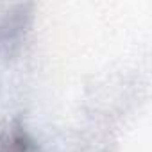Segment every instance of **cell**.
<instances>
[{
  "instance_id": "cell-1",
  "label": "cell",
  "mask_w": 152,
  "mask_h": 152,
  "mask_svg": "<svg viewBox=\"0 0 152 152\" xmlns=\"http://www.w3.org/2000/svg\"><path fill=\"white\" fill-rule=\"evenodd\" d=\"M16 9H18L16 13L9 11L4 22L0 23V43L6 45L7 48H11L13 45H18L25 31L27 15H23V6H18Z\"/></svg>"
},
{
  "instance_id": "cell-2",
  "label": "cell",
  "mask_w": 152,
  "mask_h": 152,
  "mask_svg": "<svg viewBox=\"0 0 152 152\" xmlns=\"http://www.w3.org/2000/svg\"><path fill=\"white\" fill-rule=\"evenodd\" d=\"M0 152H39L36 141L22 127H11L0 136Z\"/></svg>"
}]
</instances>
